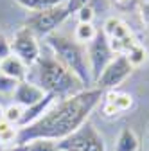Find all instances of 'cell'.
I'll list each match as a JSON object with an SVG mask.
<instances>
[{
  "label": "cell",
  "instance_id": "obj_17",
  "mask_svg": "<svg viewBox=\"0 0 149 151\" xmlns=\"http://www.w3.org/2000/svg\"><path fill=\"white\" fill-rule=\"evenodd\" d=\"M126 60H128V63L131 65V68H137V67H142L147 60H149V52H147V49L145 47H142L140 43H137L133 49H129L126 54Z\"/></svg>",
  "mask_w": 149,
  "mask_h": 151
},
{
  "label": "cell",
  "instance_id": "obj_5",
  "mask_svg": "<svg viewBox=\"0 0 149 151\" xmlns=\"http://www.w3.org/2000/svg\"><path fill=\"white\" fill-rule=\"evenodd\" d=\"M70 16L67 4L56 6L45 11H38V13H31L29 18L25 20V27L31 29L36 36H49L58 29L67 18Z\"/></svg>",
  "mask_w": 149,
  "mask_h": 151
},
{
  "label": "cell",
  "instance_id": "obj_29",
  "mask_svg": "<svg viewBox=\"0 0 149 151\" xmlns=\"http://www.w3.org/2000/svg\"><path fill=\"white\" fill-rule=\"evenodd\" d=\"M147 151H149V135H147Z\"/></svg>",
  "mask_w": 149,
  "mask_h": 151
},
{
  "label": "cell",
  "instance_id": "obj_20",
  "mask_svg": "<svg viewBox=\"0 0 149 151\" xmlns=\"http://www.w3.org/2000/svg\"><path fill=\"white\" fill-rule=\"evenodd\" d=\"M16 135H18V128L9 124L7 121H0V144H16Z\"/></svg>",
  "mask_w": 149,
  "mask_h": 151
},
{
  "label": "cell",
  "instance_id": "obj_8",
  "mask_svg": "<svg viewBox=\"0 0 149 151\" xmlns=\"http://www.w3.org/2000/svg\"><path fill=\"white\" fill-rule=\"evenodd\" d=\"M133 68L128 63L124 54H117L113 60L110 61V65L102 70V74L95 81V88H101L102 92L108 90H117L119 85H122L129 76H131Z\"/></svg>",
  "mask_w": 149,
  "mask_h": 151
},
{
  "label": "cell",
  "instance_id": "obj_26",
  "mask_svg": "<svg viewBox=\"0 0 149 151\" xmlns=\"http://www.w3.org/2000/svg\"><path fill=\"white\" fill-rule=\"evenodd\" d=\"M131 2H133V0H115V4H117L119 7H122V9L129 7V6H131Z\"/></svg>",
  "mask_w": 149,
  "mask_h": 151
},
{
  "label": "cell",
  "instance_id": "obj_22",
  "mask_svg": "<svg viewBox=\"0 0 149 151\" xmlns=\"http://www.w3.org/2000/svg\"><path fill=\"white\" fill-rule=\"evenodd\" d=\"M18 86V81L7 78V76H4L2 72H0V93H13Z\"/></svg>",
  "mask_w": 149,
  "mask_h": 151
},
{
  "label": "cell",
  "instance_id": "obj_11",
  "mask_svg": "<svg viewBox=\"0 0 149 151\" xmlns=\"http://www.w3.org/2000/svg\"><path fill=\"white\" fill-rule=\"evenodd\" d=\"M56 101H58V97H54V96H50V93H47V96H45L40 103H36V104L25 108V110H24L22 122H20V126H18V129H20V128H27V126H31V124H34V122H38V121L45 115V113L49 111V108H50Z\"/></svg>",
  "mask_w": 149,
  "mask_h": 151
},
{
  "label": "cell",
  "instance_id": "obj_15",
  "mask_svg": "<svg viewBox=\"0 0 149 151\" xmlns=\"http://www.w3.org/2000/svg\"><path fill=\"white\" fill-rule=\"evenodd\" d=\"M14 4L22 6L24 9L31 11V13H38V11H45L56 6L67 4V0H14Z\"/></svg>",
  "mask_w": 149,
  "mask_h": 151
},
{
  "label": "cell",
  "instance_id": "obj_25",
  "mask_svg": "<svg viewBox=\"0 0 149 151\" xmlns=\"http://www.w3.org/2000/svg\"><path fill=\"white\" fill-rule=\"evenodd\" d=\"M140 18H142L144 25L149 27V0H145V2L140 4Z\"/></svg>",
  "mask_w": 149,
  "mask_h": 151
},
{
  "label": "cell",
  "instance_id": "obj_3",
  "mask_svg": "<svg viewBox=\"0 0 149 151\" xmlns=\"http://www.w3.org/2000/svg\"><path fill=\"white\" fill-rule=\"evenodd\" d=\"M36 85H40L45 93H50L58 99H67L85 90L83 83L70 70H67L54 56L42 58L38 61V83Z\"/></svg>",
  "mask_w": 149,
  "mask_h": 151
},
{
  "label": "cell",
  "instance_id": "obj_16",
  "mask_svg": "<svg viewBox=\"0 0 149 151\" xmlns=\"http://www.w3.org/2000/svg\"><path fill=\"white\" fill-rule=\"evenodd\" d=\"M92 7L95 13L97 11H106L108 9V0H67V9L68 13H77L81 7Z\"/></svg>",
  "mask_w": 149,
  "mask_h": 151
},
{
  "label": "cell",
  "instance_id": "obj_6",
  "mask_svg": "<svg viewBox=\"0 0 149 151\" xmlns=\"http://www.w3.org/2000/svg\"><path fill=\"white\" fill-rule=\"evenodd\" d=\"M102 32L106 34L113 54H126L129 49H133L137 45L135 34L131 32V29L128 27V24L122 22L120 18L110 16L108 20L104 22Z\"/></svg>",
  "mask_w": 149,
  "mask_h": 151
},
{
  "label": "cell",
  "instance_id": "obj_24",
  "mask_svg": "<svg viewBox=\"0 0 149 151\" xmlns=\"http://www.w3.org/2000/svg\"><path fill=\"white\" fill-rule=\"evenodd\" d=\"M9 54H13V50H11V42L7 40L4 34H0V61H2L4 58H7Z\"/></svg>",
  "mask_w": 149,
  "mask_h": 151
},
{
  "label": "cell",
  "instance_id": "obj_21",
  "mask_svg": "<svg viewBox=\"0 0 149 151\" xmlns=\"http://www.w3.org/2000/svg\"><path fill=\"white\" fill-rule=\"evenodd\" d=\"M25 151H58V142L47 139H36L25 144Z\"/></svg>",
  "mask_w": 149,
  "mask_h": 151
},
{
  "label": "cell",
  "instance_id": "obj_2",
  "mask_svg": "<svg viewBox=\"0 0 149 151\" xmlns=\"http://www.w3.org/2000/svg\"><path fill=\"white\" fill-rule=\"evenodd\" d=\"M47 45L52 50V56L58 60L67 70H70L76 78L83 83L85 88H88L94 79L90 72V63H88V52L86 45H81L77 42H72L70 38L63 34H49L47 36Z\"/></svg>",
  "mask_w": 149,
  "mask_h": 151
},
{
  "label": "cell",
  "instance_id": "obj_28",
  "mask_svg": "<svg viewBox=\"0 0 149 151\" xmlns=\"http://www.w3.org/2000/svg\"><path fill=\"white\" fill-rule=\"evenodd\" d=\"M2 119H4V108L0 106V121H2Z\"/></svg>",
  "mask_w": 149,
  "mask_h": 151
},
{
  "label": "cell",
  "instance_id": "obj_10",
  "mask_svg": "<svg viewBox=\"0 0 149 151\" xmlns=\"http://www.w3.org/2000/svg\"><path fill=\"white\" fill-rule=\"evenodd\" d=\"M47 93L43 92V88L40 85H36L32 81H20L16 86V90L13 92V97H14V103L20 104L24 108H29L36 103H40Z\"/></svg>",
  "mask_w": 149,
  "mask_h": 151
},
{
  "label": "cell",
  "instance_id": "obj_9",
  "mask_svg": "<svg viewBox=\"0 0 149 151\" xmlns=\"http://www.w3.org/2000/svg\"><path fill=\"white\" fill-rule=\"evenodd\" d=\"M11 50L27 67H32L34 63H38L42 60L40 43H38V40H36V34L31 29H27V27H22L14 34L13 42H11Z\"/></svg>",
  "mask_w": 149,
  "mask_h": 151
},
{
  "label": "cell",
  "instance_id": "obj_13",
  "mask_svg": "<svg viewBox=\"0 0 149 151\" xmlns=\"http://www.w3.org/2000/svg\"><path fill=\"white\" fill-rule=\"evenodd\" d=\"M138 147H140V140L137 133L129 126L122 128L115 142V151H138Z\"/></svg>",
  "mask_w": 149,
  "mask_h": 151
},
{
  "label": "cell",
  "instance_id": "obj_7",
  "mask_svg": "<svg viewBox=\"0 0 149 151\" xmlns=\"http://www.w3.org/2000/svg\"><path fill=\"white\" fill-rule=\"evenodd\" d=\"M86 52H88V63H90V72H92V79L94 83L97 81V78L102 74V70L110 65V61L115 58L113 50L110 47V42L106 34L101 31H97V36L86 45Z\"/></svg>",
  "mask_w": 149,
  "mask_h": 151
},
{
  "label": "cell",
  "instance_id": "obj_4",
  "mask_svg": "<svg viewBox=\"0 0 149 151\" xmlns=\"http://www.w3.org/2000/svg\"><path fill=\"white\" fill-rule=\"evenodd\" d=\"M58 151H106L104 139L92 122H85L77 131L58 142Z\"/></svg>",
  "mask_w": 149,
  "mask_h": 151
},
{
  "label": "cell",
  "instance_id": "obj_12",
  "mask_svg": "<svg viewBox=\"0 0 149 151\" xmlns=\"http://www.w3.org/2000/svg\"><path fill=\"white\" fill-rule=\"evenodd\" d=\"M0 72L7 78L14 79V81H25L27 79V72H29V67L18 58L14 54H9L7 58H4L0 61Z\"/></svg>",
  "mask_w": 149,
  "mask_h": 151
},
{
  "label": "cell",
  "instance_id": "obj_18",
  "mask_svg": "<svg viewBox=\"0 0 149 151\" xmlns=\"http://www.w3.org/2000/svg\"><path fill=\"white\" fill-rule=\"evenodd\" d=\"M95 36H97V29L94 27V24H77L76 32H74L76 42L81 45H88Z\"/></svg>",
  "mask_w": 149,
  "mask_h": 151
},
{
  "label": "cell",
  "instance_id": "obj_19",
  "mask_svg": "<svg viewBox=\"0 0 149 151\" xmlns=\"http://www.w3.org/2000/svg\"><path fill=\"white\" fill-rule=\"evenodd\" d=\"M24 106H20V104H16V103H13V104H9L7 108H4V121H7L9 124H13V126H20V122H22V117H24Z\"/></svg>",
  "mask_w": 149,
  "mask_h": 151
},
{
  "label": "cell",
  "instance_id": "obj_23",
  "mask_svg": "<svg viewBox=\"0 0 149 151\" xmlns=\"http://www.w3.org/2000/svg\"><path fill=\"white\" fill-rule=\"evenodd\" d=\"M76 14H77L79 24H92V22H94V18H95V11L92 9V7H88V6L81 7Z\"/></svg>",
  "mask_w": 149,
  "mask_h": 151
},
{
  "label": "cell",
  "instance_id": "obj_27",
  "mask_svg": "<svg viewBox=\"0 0 149 151\" xmlns=\"http://www.w3.org/2000/svg\"><path fill=\"white\" fill-rule=\"evenodd\" d=\"M7 151H25V146H20V144H14L11 149H7Z\"/></svg>",
  "mask_w": 149,
  "mask_h": 151
},
{
  "label": "cell",
  "instance_id": "obj_14",
  "mask_svg": "<svg viewBox=\"0 0 149 151\" xmlns=\"http://www.w3.org/2000/svg\"><path fill=\"white\" fill-rule=\"evenodd\" d=\"M102 101H108L111 103L119 111H126L133 106V96L128 92H120V90H108L104 92V97Z\"/></svg>",
  "mask_w": 149,
  "mask_h": 151
},
{
  "label": "cell",
  "instance_id": "obj_1",
  "mask_svg": "<svg viewBox=\"0 0 149 151\" xmlns=\"http://www.w3.org/2000/svg\"><path fill=\"white\" fill-rule=\"evenodd\" d=\"M104 97L101 88H85L76 96L67 99H58L45 115L27 128H20L16 135V144L25 146L36 139H47L59 142L77 131L85 122H88L94 111Z\"/></svg>",
  "mask_w": 149,
  "mask_h": 151
}]
</instances>
